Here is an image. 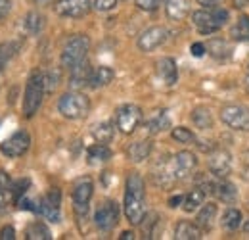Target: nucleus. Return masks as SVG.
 <instances>
[{
    "mask_svg": "<svg viewBox=\"0 0 249 240\" xmlns=\"http://www.w3.org/2000/svg\"><path fill=\"white\" fill-rule=\"evenodd\" d=\"M228 21V10L213 6L211 10H197L192 14V23L201 35H213Z\"/></svg>",
    "mask_w": 249,
    "mask_h": 240,
    "instance_id": "2",
    "label": "nucleus"
},
{
    "mask_svg": "<svg viewBox=\"0 0 249 240\" xmlns=\"http://www.w3.org/2000/svg\"><path fill=\"white\" fill-rule=\"evenodd\" d=\"M23 27H25L27 33H31V35L40 33L42 27H44V16L38 14V12H29L25 16V20H23Z\"/></svg>",
    "mask_w": 249,
    "mask_h": 240,
    "instance_id": "34",
    "label": "nucleus"
},
{
    "mask_svg": "<svg viewBox=\"0 0 249 240\" xmlns=\"http://www.w3.org/2000/svg\"><path fill=\"white\" fill-rule=\"evenodd\" d=\"M165 14L173 21H182L188 16L186 0H165Z\"/></svg>",
    "mask_w": 249,
    "mask_h": 240,
    "instance_id": "21",
    "label": "nucleus"
},
{
    "mask_svg": "<svg viewBox=\"0 0 249 240\" xmlns=\"http://www.w3.org/2000/svg\"><path fill=\"white\" fill-rule=\"evenodd\" d=\"M154 180L159 186H171L173 182H177V177H175V169H173V158H161L154 167Z\"/></svg>",
    "mask_w": 249,
    "mask_h": 240,
    "instance_id": "15",
    "label": "nucleus"
},
{
    "mask_svg": "<svg viewBox=\"0 0 249 240\" xmlns=\"http://www.w3.org/2000/svg\"><path fill=\"white\" fill-rule=\"evenodd\" d=\"M35 2H36V4H48L50 0H35Z\"/></svg>",
    "mask_w": 249,
    "mask_h": 240,
    "instance_id": "50",
    "label": "nucleus"
},
{
    "mask_svg": "<svg viewBox=\"0 0 249 240\" xmlns=\"http://www.w3.org/2000/svg\"><path fill=\"white\" fill-rule=\"evenodd\" d=\"M60 204H62V192L58 188L48 190V194L44 198L38 200V213L42 217H46L52 223L60 221Z\"/></svg>",
    "mask_w": 249,
    "mask_h": 240,
    "instance_id": "10",
    "label": "nucleus"
},
{
    "mask_svg": "<svg viewBox=\"0 0 249 240\" xmlns=\"http://www.w3.org/2000/svg\"><path fill=\"white\" fill-rule=\"evenodd\" d=\"M90 48V40L85 35H73L62 50V65L65 69H73L77 63L85 61L87 52Z\"/></svg>",
    "mask_w": 249,
    "mask_h": 240,
    "instance_id": "5",
    "label": "nucleus"
},
{
    "mask_svg": "<svg viewBox=\"0 0 249 240\" xmlns=\"http://www.w3.org/2000/svg\"><path fill=\"white\" fill-rule=\"evenodd\" d=\"M213 194L217 196L218 200H222L224 204H232V202H236V198H238L236 186L226 179L218 180V182L213 184Z\"/></svg>",
    "mask_w": 249,
    "mask_h": 240,
    "instance_id": "19",
    "label": "nucleus"
},
{
    "mask_svg": "<svg viewBox=\"0 0 249 240\" xmlns=\"http://www.w3.org/2000/svg\"><path fill=\"white\" fill-rule=\"evenodd\" d=\"M190 118H192V121H194V125H196L197 129H201V131H207V129L213 127V116H211L209 108H205V106H197V108H194Z\"/></svg>",
    "mask_w": 249,
    "mask_h": 240,
    "instance_id": "24",
    "label": "nucleus"
},
{
    "mask_svg": "<svg viewBox=\"0 0 249 240\" xmlns=\"http://www.w3.org/2000/svg\"><path fill=\"white\" fill-rule=\"evenodd\" d=\"M14 202L12 198V180L6 171H0V210L6 208V204Z\"/></svg>",
    "mask_w": 249,
    "mask_h": 240,
    "instance_id": "31",
    "label": "nucleus"
},
{
    "mask_svg": "<svg viewBox=\"0 0 249 240\" xmlns=\"http://www.w3.org/2000/svg\"><path fill=\"white\" fill-rule=\"evenodd\" d=\"M121 240H132L134 239V235L130 233V231H124V233H121V237H119Z\"/></svg>",
    "mask_w": 249,
    "mask_h": 240,
    "instance_id": "48",
    "label": "nucleus"
},
{
    "mask_svg": "<svg viewBox=\"0 0 249 240\" xmlns=\"http://www.w3.org/2000/svg\"><path fill=\"white\" fill-rule=\"evenodd\" d=\"M10 12V0H0V20Z\"/></svg>",
    "mask_w": 249,
    "mask_h": 240,
    "instance_id": "44",
    "label": "nucleus"
},
{
    "mask_svg": "<svg viewBox=\"0 0 249 240\" xmlns=\"http://www.w3.org/2000/svg\"><path fill=\"white\" fill-rule=\"evenodd\" d=\"M44 92H46L44 73L33 71L27 85H25V94H23V114H25V118H33L38 112V108L42 104V98H44Z\"/></svg>",
    "mask_w": 249,
    "mask_h": 240,
    "instance_id": "3",
    "label": "nucleus"
},
{
    "mask_svg": "<svg viewBox=\"0 0 249 240\" xmlns=\"http://www.w3.org/2000/svg\"><path fill=\"white\" fill-rule=\"evenodd\" d=\"M29 184H31V180L29 179H19L16 184H12V198H14V202H16V204H18V200H19L21 196H25V192H27Z\"/></svg>",
    "mask_w": 249,
    "mask_h": 240,
    "instance_id": "38",
    "label": "nucleus"
},
{
    "mask_svg": "<svg viewBox=\"0 0 249 240\" xmlns=\"http://www.w3.org/2000/svg\"><path fill=\"white\" fill-rule=\"evenodd\" d=\"M113 135H115V129H113V125L107 123V121L98 123V125L92 129L94 140L100 142V144H107V142H111V140H113Z\"/></svg>",
    "mask_w": 249,
    "mask_h": 240,
    "instance_id": "27",
    "label": "nucleus"
},
{
    "mask_svg": "<svg viewBox=\"0 0 249 240\" xmlns=\"http://www.w3.org/2000/svg\"><path fill=\"white\" fill-rule=\"evenodd\" d=\"M124 215L132 225H140L146 217V192L144 179L138 173H130L124 186Z\"/></svg>",
    "mask_w": 249,
    "mask_h": 240,
    "instance_id": "1",
    "label": "nucleus"
},
{
    "mask_svg": "<svg viewBox=\"0 0 249 240\" xmlns=\"http://www.w3.org/2000/svg\"><path fill=\"white\" fill-rule=\"evenodd\" d=\"M94 192V184L90 179H81L75 182L73 186V202L75 206H87L92 198Z\"/></svg>",
    "mask_w": 249,
    "mask_h": 240,
    "instance_id": "18",
    "label": "nucleus"
},
{
    "mask_svg": "<svg viewBox=\"0 0 249 240\" xmlns=\"http://www.w3.org/2000/svg\"><path fill=\"white\" fill-rule=\"evenodd\" d=\"M207 165H209V171L215 177L224 179L232 171V156L224 150V148H215V150H211V154H209Z\"/></svg>",
    "mask_w": 249,
    "mask_h": 240,
    "instance_id": "11",
    "label": "nucleus"
},
{
    "mask_svg": "<svg viewBox=\"0 0 249 240\" xmlns=\"http://www.w3.org/2000/svg\"><path fill=\"white\" fill-rule=\"evenodd\" d=\"M87 158H89V161H90V163H102V161H107V160L111 158V150H109L106 144L96 142L94 146L89 148Z\"/></svg>",
    "mask_w": 249,
    "mask_h": 240,
    "instance_id": "32",
    "label": "nucleus"
},
{
    "mask_svg": "<svg viewBox=\"0 0 249 240\" xmlns=\"http://www.w3.org/2000/svg\"><path fill=\"white\" fill-rule=\"evenodd\" d=\"M248 4H249V0H234V8H238V10L246 8Z\"/></svg>",
    "mask_w": 249,
    "mask_h": 240,
    "instance_id": "47",
    "label": "nucleus"
},
{
    "mask_svg": "<svg viewBox=\"0 0 249 240\" xmlns=\"http://www.w3.org/2000/svg\"><path fill=\"white\" fill-rule=\"evenodd\" d=\"M25 235H27V239H29V240H50V239H52L50 229H48L44 223H40V221L31 223Z\"/></svg>",
    "mask_w": 249,
    "mask_h": 240,
    "instance_id": "36",
    "label": "nucleus"
},
{
    "mask_svg": "<svg viewBox=\"0 0 249 240\" xmlns=\"http://www.w3.org/2000/svg\"><path fill=\"white\" fill-rule=\"evenodd\" d=\"M58 73H44V87H46V92H54V89L58 87Z\"/></svg>",
    "mask_w": 249,
    "mask_h": 240,
    "instance_id": "40",
    "label": "nucleus"
},
{
    "mask_svg": "<svg viewBox=\"0 0 249 240\" xmlns=\"http://www.w3.org/2000/svg\"><path fill=\"white\" fill-rule=\"evenodd\" d=\"M196 165H197V160H196V156L192 152L182 150L173 156V169H175L177 180L188 179L192 175V171L196 169Z\"/></svg>",
    "mask_w": 249,
    "mask_h": 240,
    "instance_id": "14",
    "label": "nucleus"
},
{
    "mask_svg": "<svg viewBox=\"0 0 249 240\" xmlns=\"http://www.w3.org/2000/svg\"><path fill=\"white\" fill-rule=\"evenodd\" d=\"M244 229H246V231H248V233H249V221H248V223H246V225H244Z\"/></svg>",
    "mask_w": 249,
    "mask_h": 240,
    "instance_id": "51",
    "label": "nucleus"
},
{
    "mask_svg": "<svg viewBox=\"0 0 249 240\" xmlns=\"http://www.w3.org/2000/svg\"><path fill=\"white\" fill-rule=\"evenodd\" d=\"M54 10L62 18H83L90 12V0H58Z\"/></svg>",
    "mask_w": 249,
    "mask_h": 240,
    "instance_id": "12",
    "label": "nucleus"
},
{
    "mask_svg": "<svg viewBox=\"0 0 249 240\" xmlns=\"http://www.w3.org/2000/svg\"><path fill=\"white\" fill-rule=\"evenodd\" d=\"M220 120L234 131H249V108L240 104H228L220 110Z\"/></svg>",
    "mask_w": 249,
    "mask_h": 240,
    "instance_id": "6",
    "label": "nucleus"
},
{
    "mask_svg": "<svg viewBox=\"0 0 249 240\" xmlns=\"http://www.w3.org/2000/svg\"><path fill=\"white\" fill-rule=\"evenodd\" d=\"M169 127H171V120H169V116H167L165 112H157L156 116L146 123V129H148V133H150V135L163 133V131H167Z\"/></svg>",
    "mask_w": 249,
    "mask_h": 240,
    "instance_id": "30",
    "label": "nucleus"
},
{
    "mask_svg": "<svg viewBox=\"0 0 249 240\" xmlns=\"http://www.w3.org/2000/svg\"><path fill=\"white\" fill-rule=\"evenodd\" d=\"M19 46H21V42H19V40H6V42H2V44H0V71L8 65V61L18 54Z\"/></svg>",
    "mask_w": 249,
    "mask_h": 240,
    "instance_id": "29",
    "label": "nucleus"
},
{
    "mask_svg": "<svg viewBox=\"0 0 249 240\" xmlns=\"http://www.w3.org/2000/svg\"><path fill=\"white\" fill-rule=\"evenodd\" d=\"M113 77H115V73H113L111 67H107V65H100V67H96V69L92 71L90 87H92V89L106 87V85H109V83L113 81Z\"/></svg>",
    "mask_w": 249,
    "mask_h": 240,
    "instance_id": "23",
    "label": "nucleus"
},
{
    "mask_svg": "<svg viewBox=\"0 0 249 240\" xmlns=\"http://www.w3.org/2000/svg\"><path fill=\"white\" fill-rule=\"evenodd\" d=\"M190 52H192V56L201 58V56L207 52V46H205V44H201V42H194V44L190 46Z\"/></svg>",
    "mask_w": 249,
    "mask_h": 240,
    "instance_id": "42",
    "label": "nucleus"
},
{
    "mask_svg": "<svg viewBox=\"0 0 249 240\" xmlns=\"http://www.w3.org/2000/svg\"><path fill=\"white\" fill-rule=\"evenodd\" d=\"M203 200H205V190L201 186L190 190L186 196H184V202H182V210L186 213H194L196 210H199L203 206Z\"/></svg>",
    "mask_w": 249,
    "mask_h": 240,
    "instance_id": "22",
    "label": "nucleus"
},
{
    "mask_svg": "<svg viewBox=\"0 0 249 240\" xmlns=\"http://www.w3.org/2000/svg\"><path fill=\"white\" fill-rule=\"evenodd\" d=\"M117 6V0H94V8L98 12H107Z\"/></svg>",
    "mask_w": 249,
    "mask_h": 240,
    "instance_id": "41",
    "label": "nucleus"
},
{
    "mask_svg": "<svg viewBox=\"0 0 249 240\" xmlns=\"http://www.w3.org/2000/svg\"><path fill=\"white\" fill-rule=\"evenodd\" d=\"M167 35H169L167 29L161 27V25L150 27V29H146L138 37V48H140L142 52H152V50L159 48V46L167 40Z\"/></svg>",
    "mask_w": 249,
    "mask_h": 240,
    "instance_id": "13",
    "label": "nucleus"
},
{
    "mask_svg": "<svg viewBox=\"0 0 249 240\" xmlns=\"http://www.w3.org/2000/svg\"><path fill=\"white\" fill-rule=\"evenodd\" d=\"M71 71V75H69V83H71V87H75V89H81V87H87V85H90V77H92V67L89 65V61H81V63H77L73 69H69Z\"/></svg>",
    "mask_w": 249,
    "mask_h": 240,
    "instance_id": "16",
    "label": "nucleus"
},
{
    "mask_svg": "<svg viewBox=\"0 0 249 240\" xmlns=\"http://www.w3.org/2000/svg\"><path fill=\"white\" fill-rule=\"evenodd\" d=\"M175 239L177 240H199L201 239V227H199L197 223L180 221V223L177 225Z\"/></svg>",
    "mask_w": 249,
    "mask_h": 240,
    "instance_id": "20",
    "label": "nucleus"
},
{
    "mask_svg": "<svg viewBox=\"0 0 249 240\" xmlns=\"http://www.w3.org/2000/svg\"><path fill=\"white\" fill-rule=\"evenodd\" d=\"M0 239L2 240H14L16 239V229L12 225H6L2 231H0Z\"/></svg>",
    "mask_w": 249,
    "mask_h": 240,
    "instance_id": "43",
    "label": "nucleus"
},
{
    "mask_svg": "<svg viewBox=\"0 0 249 240\" xmlns=\"http://www.w3.org/2000/svg\"><path fill=\"white\" fill-rule=\"evenodd\" d=\"M140 121H142V110L138 106H134V104H124L115 114L117 129L124 135L134 133V129L140 125Z\"/></svg>",
    "mask_w": 249,
    "mask_h": 240,
    "instance_id": "7",
    "label": "nucleus"
},
{
    "mask_svg": "<svg viewBox=\"0 0 249 240\" xmlns=\"http://www.w3.org/2000/svg\"><path fill=\"white\" fill-rule=\"evenodd\" d=\"M244 85H246V90L249 92V75L246 77V81H244Z\"/></svg>",
    "mask_w": 249,
    "mask_h": 240,
    "instance_id": "49",
    "label": "nucleus"
},
{
    "mask_svg": "<svg viewBox=\"0 0 249 240\" xmlns=\"http://www.w3.org/2000/svg\"><path fill=\"white\" fill-rule=\"evenodd\" d=\"M31 146V137L27 131H18L14 133L8 140H4L0 144V152L6 156V158H19L23 156L25 152L29 150Z\"/></svg>",
    "mask_w": 249,
    "mask_h": 240,
    "instance_id": "9",
    "label": "nucleus"
},
{
    "mask_svg": "<svg viewBox=\"0 0 249 240\" xmlns=\"http://www.w3.org/2000/svg\"><path fill=\"white\" fill-rule=\"evenodd\" d=\"M215 217H217V206H215V204H205V206L199 210V213H197L196 223H197L203 231H211Z\"/></svg>",
    "mask_w": 249,
    "mask_h": 240,
    "instance_id": "26",
    "label": "nucleus"
},
{
    "mask_svg": "<svg viewBox=\"0 0 249 240\" xmlns=\"http://www.w3.org/2000/svg\"><path fill=\"white\" fill-rule=\"evenodd\" d=\"M150 154H152V142L150 140H138V142L128 146V158L134 163H140V161L148 160Z\"/></svg>",
    "mask_w": 249,
    "mask_h": 240,
    "instance_id": "25",
    "label": "nucleus"
},
{
    "mask_svg": "<svg viewBox=\"0 0 249 240\" xmlns=\"http://www.w3.org/2000/svg\"><path fill=\"white\" fill-rule=\"evenodd\" d=\"M207 52L211 56L218 58V60H222V58L230 56V46H228V42L224 39H211L209 44H207Z\"/></svg>",
    "mask_w": 249,
    "mask_h": 240,
    "instance_id": "33",
    "label": "nucleus"
},
{
    "mask_svg": "<svg viewBox=\"0 0 249 240\" xmlns=\"http://www.w3.org/2000/svg\"><path fill=\"white\" fill-rule=\"evenodd\" d=\"M58 110L67 120H83L90 110V100L87 94L71 90V92H65L60 98Z\"/></svg>",
    "mask_w": 249,
    "mask_h": 240,
    "instance_id": "4",
    "label": "nucleus"
},
{
    "mask_svg": "<svg viewBox=\"0 0 249 240\" xmlns=\"http://www.w3.org/2000/svg\"><path fill=\"white\" fill-rule=\"evenodd\" d=\"M173 139L175 140H178L180 144H190V142H196V137H194V133L186 129V127H177V129H173Z\"/></svg>",
    "mask_w": 249,
    "mask_h": 240,
    "instance_id": "37",
    "label": "nucleus"
},
{
    "mask_svg": "<svg viewBox=\"0 0 249 240\" xmlns=\"http://www.w3.org/2000/svg\"><path fill=\"white\" fill-rule=\"evenodd\" d=\"M196 2L201 4V6H207V8H209V6H217V4H220L222 0H196Z\"/></svg>",
    "mask_w": 249,
    "mask_h": 240,
    "instance_id": "46",
    "label": "nucleus"
},
{
    "mask_svg": "<svg viewBox=\"0 0 249 240\" xmlns=\"http://www.w3.org/2000/svg\"><path fill=\"white\" fill-rule=\"evenodd\" d=\"M242 211L236 210V208H228V210L222 213V219H220V225H222V229H226V231H236V229H240V225H242Z\"/></svg>",
    "mask_w": 249,
    "mask_h": 240,
    "instance_id": "28",
    "label": "nucleus"
},
{
    "mask_svg": "<svg viewBox=\"0 0 249 240\" xmlns=\"http://www.w3.org/2000/svg\"><path fill=\"white\" fill-rule=\"evenodd\" d=\"M182 202H184V196L178 194V196H173V198L169 200V206H171V208H178Z\"/></svg>",
    "mask_w": 249,
    "mask_h": 240,
    "instance_id": "45",
    "label": "nucleus"
},
{
    "mask_svg": "<svg viewBox=\"0 0 249 240\" xmlns=\"http://www.w3.org/2000/svg\"><path fill=\"white\" fill-rule=\"evenodd\" d=\"M156 71L159 75V79L165 83V85H175L177 79H178V71H177V63L173 58H161L156 63Z\"/></svg>",
    "mask_w": 249,
    "mask_h": 240,
    "instance_id": "17",
    "label": "nucleus"
},
{
    "mask_svg": "<svg viewBox=\"0 0 249 240\" xmlns=\"http://www.w3.org/2000/svg\"><path fill=\"white\" fill-rule=\"evenodd\" d=\"M230 37L234 40H249V16H240L236 25L230 29Z\"/></svg>",
    "mask_w": 249,
    "mask_h": 240,
    "instance_id": "35",
    "label": "nucleus"
},
{
    "mask_svg": "<svg viewBox=\"0 0 249 240\" xmlns=\"http://www.w3.org/2000/svg\"><path fill=\"white\" fill-rule=\"evenodd\" d=\"M94 223H96V227H98L100 231H104V233L111 231V229L119 223V206H117L115 202H111V200L104 202V204L96 210V213H94Z\"/></svg>",
    "mask_w": 249,
    "mask_h": 240,
    "instance_id": "8",
    "label": "nucleus"
},
{
    "mask_svg": "<svg viewBox=\"0 0 249 240\" xmlns=\"http://www.w3.org/2000/svg\"><path fill=\"white\" fill-rule=\"evenodd\" d=\"M161 2L163 0H136V6L140 10H144V12H154L161 6Z\"/></svg>",
    "mask_w": 249,
    "mask_h": 240,
    "instance_id": "39",
    "label": "nucleus"
}]
</instances>
